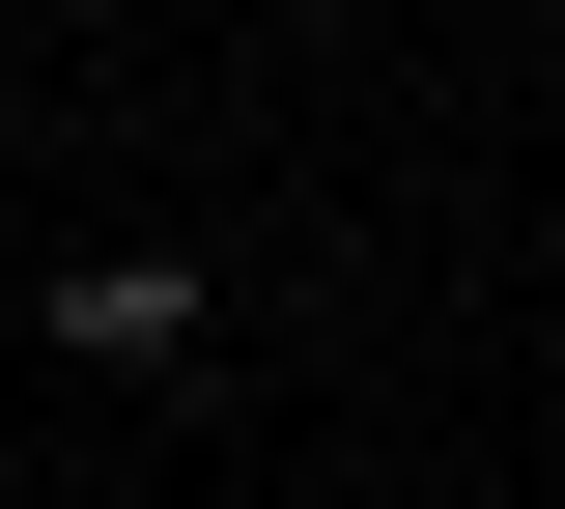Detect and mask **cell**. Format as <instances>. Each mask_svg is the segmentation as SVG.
I'll use <instances>...</instances> for the list:
<instances>
[{"label":"cell","mask_w":565,"mask_h":509,"mask_svg":"<svg viewBox=\"0 0 565 509\" xmlns=\"http://www.w3.org/2000/svg\"><path fill=\"white\" fill-rule=\"evenodd\" d=\"M57 340H85V368H170V340H199V255H85Z\"/></svg>","instance_id":"obj_1"}]
</instances>
